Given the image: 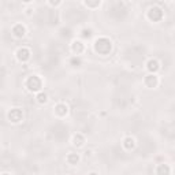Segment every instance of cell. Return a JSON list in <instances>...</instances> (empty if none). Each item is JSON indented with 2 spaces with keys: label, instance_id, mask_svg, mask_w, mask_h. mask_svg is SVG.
Here are the masks:
<instances>
[{
  "label": "cell",
  "instance_id": "cell-17",
  "mask_svg": "<svg viewBox=\"0 0 175 175\" xmlns=\"http://www.w3.org/2000/svg\"><path fill=\"white\" fill-rule=\"evenodd\" d=\"M90 34H92L90 30H84V36L85 37H90Z\"/></svg>",
  "mask_w": 175,
  "mask_h": 175
},
{
  "label": "cell",
  "instance_id": "cell-5",
  "mask_svg": "<svg viewBox=\"0 0 175 175\" xmlns=\"http://www.w3.org/2000/svg\"><path fill=\"white\" fill-rule=\"evenodd\" d=\"M17 58H18V60H21V62H26L30 58V51H29L28 48H21V49H18V52H17Z\"/></svg>",
  "mask_w": 175,
  "mask_h": 175
},
{
  "label": "cell",
  "instance_id": "cell-4",
  "mask_svg": "<svg viewBox=\"0 0 175 175\" xmlns=\"http://www.w3.org/2000/svg\"><path fill=\"white\" fill-rule=\"evenodd\" d=\"M148 17H149V19H152V21H160L163 17V11L160 10L159 7H153V8L149 10Z\"/></svg>",
  "mask_w": 175,
  "mask_h": 175
},
{
  "label": "cell",
  "instance_id": "cell-13",
  "mask_svg": "<svg viewBox=\"0 0 175 175\" xmlns=\"http://www.w3.org/2000/svg\"><path fill=\"white\" fill-rule=\"evenodd\" d=\"M78 160H80V157H78V155H75V153H70L67 156V162H69L70 164H77Z\"/></svg>",
  "mask_w": 175,
  "mask_h": 175
},
{
  "label": "cell",
  "instance_id": "cell-9",
  "mask_svg": "<svg viewBox=\"0 0 175 175\" xmlns=\"http://www.w3.org/2000/svg\"><path fill=\"white\" fill-rule=\"evenodd\" d=\"M156 174H157V175H170V167L167 164H160L157 167Z\"/></svg>",
  "mask_w": 175,
  "mask_h": 175
},
{
  "label": "cell",
  "instance_id": "cell-6",
  "mask_svg": "<svg viewBox=\"0 0 175 175\" xmlns=\"http://www.w3.org/2000/svg\"><path fill=\"white\" fill-rule=\"evenodd\" d=\"M13 33H14L15 37H23L25 36V28L21 23H18L13 28Z\"/></svg>",
  "mask_w": 175,
  "mask_h": 175
},
{
  "label": "cell",
  "instance_id": "cell-2",
  "mask_svg": "<svg viewBox=\"0 0 175 175\" xmlns=\"http://www.w3.org/2000/svg\"><path fill=\"white\" fill-rule=\"evenodd\" d=\"M26 88L30 92H39L40 89H41V80L36 75L29 77L28 81H26Z\"/></svg>",
  "mask_w": 175,
  "mask_h": 175
},
{
  "label": "cell",
  "instance_id": "cell-15",
  "mask_svg": "<svg viewBox=\"0 0 175 175\" xmlns=\"http://www.w3.org/2000/svg\"><path fill=\"white\" fill-rule=\"evenodd\" d=\"M37 101H39L40 104L47 103V95L45 93H39V96H37Z\"/></svg>",
  "mask_w": 175,
  "mask_h": 175
},
{
  "label": "cell",
  "instance_id": "cell-1",
  "mask_svg": "<svg viewBox=\"0 0 175 175\" xmlns=\"http://www.w3.org/2000/svg\"><path fill=\"white\" fill-rule=\"evenodd\" d=\"M95 49H96V52H99V54H101V55H107L111 51V41L108 39L101 37V39L96 40Z\"/></svg>",
  "mask_w": 175,
  "mask_h": 175
},
{
  "label": "cell",
  "instance_id": "cell-10",
  "mask_svg": "<svg viewBox=\"0 0 175 175\" xmlns=\"http://www.w3.org/2000/svg\"><path fill=\"white\" fill-rule=\"evenodd\" d=\"M148 70L152 73H156L159 70V62L155 60V59H151V60L148 62Z\"/></svg>",
  "mask_w": 175,
  "mask_h": 175
},
{
  "label": "cell",
  "instance_id": "cell-14",
  "mask_svg": "<svg viewBox=\"0 0 175 175\" xmlns=\"http://www.w3.org/2000/svg\"><path fill=\"white\" fill-rule=\"evenodd\" d=\"M82 144H84V137L81 136V134H77V136H74V145H77V147H81Z\"/></svg>",
  "mask_w": 175,
  "mask_h": 175
},
{
  "label": "cell",
  "instance_id": "cell-19",
  "mask_svg": "<svg viewBox=\"0 0 175 175\" xmlns=\"http://www.w3.org/2000/svg\"><path fill=\"white\" fill-rule=\"evenodd\" d=\"M89 175H99V174H96V172H92V174H89Z\"/></svg>",
  "mask_w": 175,
  "mask_h": 175
},
{
  "label": "cell",
  "instance_id": "cell-20",
  "mask_svg": "<svg viewBox=\"0 0 175 175\" xmlns=\"http://www.w3.org/2000/svg\"><path fill=\"white\" fill-rule=\"evenodd\" d=\"M3 175H8V174H3Z\"/></svg>",
  "mask_w": 175,
  "mask_h": 175
},
{
  "label": "cell",
  "instance_id": "cell-11",
  "mask_svg": "<svg viewBox=\"0 0 175 175\" xmlns=\"http://www.w3.org/2000/svg\"><path fill=\"white\" fill-rule=\"evenodd\" d=\"M55 111H56V114L58 115H66L67 114V107H66V104H58L56 107H55Z\"/></svg>",
  "mask_w": 175,
  "mask_h": 175
},
{
  "label": "cell",
  "instance_id": "cell-7",
  "mask_svg": "<svg viewBox=\"0 0 175 175\" xmlns=\"http://www.w3.org/2000/svg\"><path fill=\"white\" fill-rule=\"evenodd\" d=\"M145 85H147L148 88H155L156 85H157V77L148 75L147 78H145Z\"/></svg>",
  "mask_w": 175,
  "mask_h": 175
},
{
  "label": "cell",
  "instance_id": "cell-8",
  "mask_svg": "<svg viewBox=\"0 0 175 175\" xmlns=\"http://www.w3.org/2000/svg\"><path fill=\"white\" fill-rule=\"evenodd\" d=\"M123 147L129 151L133 149V148L136 147V141H134V138H131V137H126V138L123 140Z\"/></svg>",
  "mask_w": 175,
  "mask_h": 175
},
{
  "label": "cell",
  "instance_id": "cell-16",
  "mask_svg": "<svg viewBox=\"0 0 175 175\" xmlns=\"http://www.w3.org/2000/svg\"><path fill=\"white\" fill-rule=\"evenodd\" d=\"M71 64H74V66H78V64H81V60H80V59H78V58H73L71 59Z\"/></svg>",
  "mask_w": 175,
  "mask_h": 175
},
{
  "label": "cell",
  "instance_id": "cell-18",
  "mask_svg": "<svg viewBox=\"0 0 175 175\" xmlns=\"http://www.w3.org/2000/svg\"><path fill=\"white\" fill-rule=\"evenodd\" d=\"M86 6H100V2L99 3H85Z\"/></svg>",
  "mask_w": 175,
  "mask_h": 175
},
{
  "label": "cell",
  "instance_id": "cell-3",
  "mask_svg": "<svg viewBox=\"0 0 175 175\" xmlns=\"http://www.w3.org/2000/svg\"><path fill=\"white\" fill-rule=\"evenodd\" d=\"M22 118H23V115H22V111L19 108H14L8 112V119H10V122H13V123L21 122Z\"/></svg>",
  "mask_w": 175,
  "mask_h": 175
},
{
  "label": "cell",
  "instance_id": "cell-12",
  "mask_svg": "<svg viewBox=\"0 0 175 175\" xmlns=\"http://www.w3.org/2000/svg\"><path fill=\"white\" fill-rule=\"evenodd\" d=\"M73 51H74V52H77V55H78V54H81V52L84 51V45H82V43H81V41H75V43H73Z\"/></svg>",
  "mask_w": 175,
  "mask_h": 175
}]
</instances>
